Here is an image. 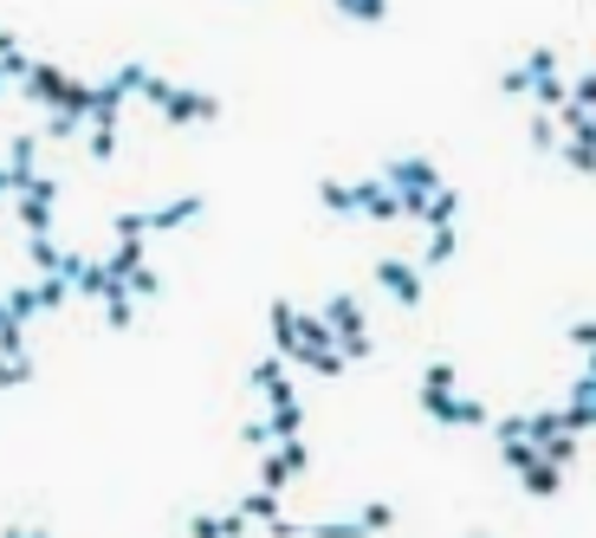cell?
I'll return each instance as SVG.
<instances>
[{"label":"cell","instance_id":"cell-1","mask_svg":"<svg viewBox=\"0 0 596 538\" xmlns=\"http://www.w3.org/2000/svg\"><path fill=\"white\" fill-rule=\"evenodd\" d=\"M383 182L403 195V221H415L428 208V195L441 189V169H435V156H389L383 162Z\"/></svg>","mask_w":596,"mask_h":538},{"label":"cell","instance_id":"cell-2","mask_svg":"<svg viewBox=\"0 0 596 538\" xmlns=\"http://www.w3.org/2000/svg\"><path fill=\"white\" fill-rule=\"evenodd\" d=\"M156 111L169 117V123H215L221 117V98H208V91H188V84H169V78L156 72L149 78V91H143Z\"/></svg>","mask_w":596,"mask_h":538},{"label":"cell","instance_id":"cell-3","mask_svg":"<svg viewBox=\"0 0 596 538\" xmlns=\"http://www.w3.org/2000/svg\"><path fill=\"white\" fill-rule=\"evenodd\" d=\"M325 325H331L337 350H344L350 363H364V357L376 350V338H370V318H364V306H357L350 292H331V299H325Z\"/></svg>","mask_w":596,"mask_h":538},{"label":"cell","instance_id":"cell-4","mask_svg":"<svg viewBox=\"0 0 596 538\" xmlns=\"http://www.w3.org/2000/svg\"><path fill=\"white\" fill-rule=\"evenodd\" d=\"M558 130H564V162L577 176H596V111L584 104H564L558 111Z\"/></svg>","mask_w":596,"mask_h":538},{"label":"cell","instance_id":"cell-5","mask_svg":"<svg viewBox=\"0 0 596 538\" xmlns=\"http://www.w3.org/2000/svg\"><path fill=\"white\" fill-rule=\"evenodd\" d=\"M421 409H428V422L441 428H493L480 396H460V389H421Z\"/></svg>","mask_w":596,"mask_h":538},{"label":"cell","instance_id":"cell-6","mask_svg":"<svg viewBox=\"0 0 596 538\" xmlns=\"http://www.w3.org/2000/svg\"><path fill=\"white\" fill-rule=\"evenodd\" d=\"M305 467H311V448H305V435H298V441H272V448L260 455V487L286 494L292 480H305Z\"/></svg>","mask_w":596,"mask_h":538},{"label":"cell","instance_id":"cell-7","mask_svg":"<svg viewBox=\"0 0 596 538\" xmlns=\"http://www.w3.org/2000/svg\"><path fill=\"white\" fill-rule=\"evenodd\" d=\"M52 201H59V182H52V176H33L27 189L13 195L20 228H27V233H46V228H52Z\"/></svg>","mask_w":596,"mask_h":538},{"label":"cell","instance_id":"cell-8","mask_svg":"<svg viewBox=\"0 0 596 538\" xmlns=\"http://www.w3.org/2000/svg\"><path fill=\"white\" fill-rule=\"evenodd\" d=\"M78 78H66V66H52V59H33V72L20 78V91L33 98V104H46V111H59L66 98H72Z\"/></svg>","mask_w":596,"mask_h":538},{"label":"cell","instance_id":"cell-9","mask_svg":"<svg viewBox=\"0 0 596 538\" xmlns=\"http://www.w3.org/2000/svg\"><path fill=\"white\" fill-rule=\"evenodd\" d=\"M376 286H383L403 311L421 306V267H415V260H376Z\"/></svg>","mask_w":596,"mask_h":538},{"label":"cell","instance_id":"cell-10","mask_svg":"<svg viewBox=\"0 0 596 538\" xmlns=\"http://www.w3.org/2000/svg\"><path fill=\"white\" fill-rule=\"evenodd\" d=\"M350 189H357V215H364V221H383V228L403 221V195L389 189L383 176H364V182H350Z\"/></svg>","mask_w":596,"mask_h":538},{"label":"cell","instance_id":"cell-11","mask_svg":"<svg viewBox=\"0 0 596 538\" xmlns=\"http://www.w3.org/2000/svg\"><path fill=\"white\" fill-rule=\"evenodd\" d=\"M201 195H176V201H162V208H143L149 215V233H176V228H188V221H201Z\"/></svg>","mask_w":596,"mask_h":538},{"label":"cell","instance_id":"cell-12","mask_svg":"<svg viewBox=\"0 0 596 538\" xmlns=\"http://www.w3.org/2000/svg\"><path fill=\"white\" fill-rule=\"evenodd\" d=\"M564 428H570V435L596 428V377H577V383H570V396H564Z\"/></svg>","mask_w":596,"mask_h":538},{"label":"cell","instance_id":"cell-13","mask_svg":"<svg viewBox=\"0 0 596 538\" xmlns=\"http://www.w3.org/2000/svg\"><path fill=\"white\" fill-rule=\"evenodd\" d=\"M266 325H272V350L292 363V350H298V311L286 306V299H272V306H266Z\"/></svg>","mask_w":596,"mask_h":538},{"label":"cell","instance_id":"cell-14","mask_svg":"<svg viewBox=\"0 0 596 538\" xmlns=\"http://www.w3.org/2000/svg\"><path fill=\"white\" fill-rule=\"evenodd\" d=\"M298 538H370L364 512H344V519H298Z\"/></svg>","mask_w":596,"mask_h":538},{"label":"cell","instance_id":"cell-15","mask_svg":"<svg viewBox=\"0 0 596 538\" xmlns=\"http://www.w3.org/2000/svg\"><path fill=\"white\" fill-rule=\"evenodd\" d=\"M7 169H13V182L27 189V182L39 176V137H13V143H7ZM20 189H13V195H20Z\"/></svg>","mask_w":596,"mask_h":538},{"label":"cell","instance_id":"cell-16","mask_svg":"<svg viewBox=\"0 0 596 538\" xmlns=\"http://www.w3.org/2000/svg\"><path fill=\"white\" fill-rule=\"evenodd\" d=\"M519 487L532 494V500H558V494H564V467H552V461L525 467V474H519Z\"/></svg>","mask_w":596,"mask_h":538},{"label":"cell","instance_id":"cell-17","mask_svg":"<svg viewBox=\"0 0 596 538\" xmlns=\"http://www.w3.org/2000/svg\"><path fill=\"white\" fill-rule=\"evenodd\" d=\"M454 215H460V189H435L428 195V208H421V215H415V221H421V228H454Z\"/></svg>","mask_w":596,"mask_h":538},{"label":"cell","instance_id":"cell-18","mask_svg":"<svg viewBox=\"0 0 596 538\" xmlns=\"http://www.w3.org/2000/svg\"><path fill=\"white\" fill-rule=\"evenodd\" d=\"M105 272H111V286H130V272H143V240H117Z\"/></svg>","mask_w":596,"mask_h":538},{"label":"cell","instance_id":"cell-19","mask_svg":"<svg viewBox=\"0 0 596 538\" xmlns=\"http://www.w3.org/2000/svg\"><path fill=\"white\" fill-rule=\"evenodd\" d=\"M454 253H460V233H454V228H428V247H421L415 267H454Z\"/></svg>","mask_w":596,"mask_h":538},{"label":"cell","instance_id":"cell-20","mask_svg":"<svg viewBox=\"0 0 596 538\" xmlns=\"http://www.w3.org/2000/svg\"><path fill=\"white\" fill-rule=\"evenodd\" d=\"M123 117V91H117V78H105V84H91V123H111Z\"/></svg>","mask_w":596,"mask_h":538},{"label":"cell","instance_id":"cell-21","mask_svg":"<svg viewBox=\"0 0 596 538\" xmlns=\"http://www.w3.org/2000/svg\"><path fill=\"white\" fill-rule=\"evenodd\" d=\"M27 260H33V272H59L66 267V247L52 233H27Z\"/></svg>","mask_w":596,"mask_h":538},{"label":"cell","instance_id":"cell-22","mask_svg":"<svg viewBox=\"0 0 596 538\" xmlns=\"http://www.w3.org/2000/svg\"><path fill=\"white\" fill-rule=\"evenodd\" d=\"M318 201L331 208L337 221H350V215H357V189H350V182H337V176H325V182H318Z\"/></svg>","mask_w":596,"mask_h":538},{"label":"cell","instance_id":"cell-23","mask_svg":"<svg viewBox=\"0 0 596 538\" xmlns=\"http://www.w3.org/2000/svg\"><path fill=\"white\" fill-rule=\"evenodd\" d=\"M0 72L13 78V84H20V78L33 72V52H27V46H20L13 33H0Z\"/></svg>","mask_w":596,"mask_h":538},{"label":"cell","instance_id":"cell-24","mask_svg":"<svg viewBox=\"0 0 596 538\" xmlns=\"http://www.w3.org/2000/svg\"><path fill=\"white\" fill-rule=\"evenodd\" d=\"M499 461H506V474L519 480L525 467H538V461H545V455H538V448H532V441H525V435H519V441H499Z\"/></svg>","mask_w":596,"mask_h":538},{"label":"cell","instance_id":"cell-25","mask_svg":"<svg viewBox=\"0 0 596 538\" xmlns=\"http://www.w3.org/2000/svg\"><path fill=\"white\" fill-rule=\"evenodd\" d=\"M525 143H532V156H552V150H558V117L538 111V117H532V130H525Z\"/></svg>","mask_w":596,"mask_h":538},{"label":"cell","instance_id":"cell-26","mask_svg":"<svg viewBox=\"0 0 596 538\" xmlns=\"http://www.w3.org/2000/svg\"><path fill=\"white\" fill-rule=\"evenodd\" d=\"M7 311H13L20 325H33L39 311H46V299H39V279H33V286H13V292H7Z\"/></svg>","mask_w":596,"mask_h":538},{"label":"cell","instance_id":"cell-27","mask_svg":"<svg viewBox=\"0 0 596 538\" xmlns=\"http://www.w3.org/2000/svg\"><path fill=\"white\" fill-rule=\"evenodd\" d=\"M240 512H247L254 526H272V519H279V494H272V487H254V494L240 500Z\"/></svg>","mask_w":596,"mask_h":538},{"label":"cell","instance_id":"cell-28","mask_svg":"<svg viewBox=\"0 0 596 538\" xmlns=\"http://www.w3.org/2000/svg\"><path fill=\"white\" fill-rule=\"evenodd\" d=\"M105 325H111V331H130V325H137V299H130L123 286L105 299Z\"/></svg>","mask_w":596,"mask_h":538},{"label":"cell","instance_id":"cell-29","mask_svg":"<svg viewBox=\"0 0 596 538\" xmlns=\"http://www.w3.org/2000/svg\"><path fill=\"white\" fill-rule=\"evenodd\" d=\"M117 91H123V98H143V91H149V78H156V72H149V66H137V59H123V66H117Z\"/></svg>","mask_w":596,"mask_h":538},{"label":"cell","instance_id":"cell-30","mask_svg":"<svg viewBox=\"0 0 596 538\" xmlns=\"http://www.w3.org/2000/svg\"><path fill=\"white\" fill-rule=\"evenodd\" d=\"M247 383L260 389H272V383H286V357H279V350H272V357H260V363H254V370H247Z\"/></svg>","mask_w":596,"mask_h":538},{"label":"cell","instance_id":"cell-31","mask_svg":"<svg viewBox=\"0 0 596 538\" xmlns=\"http://www.w3.org/2000/svg\"><path fill=\"white\" fill-rule=\"evenodd\" d=\"M337 13H344V20H364V27H376V20H389V0H337Z\"/></svg>","mask_w":596,"mask_h":538},{"label":"cell","instance_id":"cell-32","mask_svg":"<svg viewBox=\"0 0 596 538\" xmlns=\"http://www.w3.org/2000/svg\"><path fill=\"white\" fill-rule=\"evenodd\" d=\"M538 455H545L552 467H570V461H577V435L564 428V435H552V441H538Z\"/></svg>","mask_w":596,"mask_h":538},{"label":"cell","instance_id":"cell-33","mask_svg":"<svg viewBox=\"0 0 596 538\" xmlns=\"http://www.w3.org/2000/svg\"><path fill=\"white\" fill-rule=\"evenodd\" d=\"M33 383V357H0V389H27Z\"/></svg>","mask_w":596,"mask_h":538},{"label":"cell","instance_id":"cell-34","mask_svg":"<svg viewBox=\"0 0 596 538\" xmlns=\"http://www.w3.org/2000/svg\"><path fill=\"white\" fill-rule=\"evenodd\" d=\"M525 72H532V84H538V78H558V52H552V46H532V52H525Z\"/></svg>","mask_w":596,"mask_h":538},{"label":"cell","instance_id":"cell-35","mask_svg":"<svg viewBox=\"0 0 596 538\" xmlns=\"http://www.w3.org/2000/svg\"><path fill=\"white\" fill-rule=\"evenodd\" d=\"M85 130H91V162H111V156H117V130H111V123H85Z\"/></svg>","mask_w":596,"mask_h":538},{"label":"cell","instance_id":"cell-36","mask_svg":"<svg viewBox=\"0 0 596 538\" xmlns=\"http://www.w3.org/2000/svg\"><path fill=\"white\" fill-rule=\"evenodd\" d=\"M240 441H247L254 455H266V448H272V428H266V416H247V422H240Z\"/></svg>","mask_w":596,"mask_h":538},{"label":"cell","instance_id":"cell-37","mask_svg":"<svg viewBox=\"0 0 596 538\" xmlns=\"http://www.w3.org/2000/svg\"><path fill=\"white\" fill-rule=\"evenodd\" d=\"M499 91H506V98H532V72H525V59L499 72Z\"/></svg>","mask_w":596,"mask_h":538},{"label":"cell","instance_id":"cell-38","mask_svg":"<svg viewBox=\"0 0 596 538\" xmlns=\"http://www.w3.org/2000/svg\"><path fill=\"white\" fill-rule=\"evenodd\" d=\"M188 532H195V538H227V512H195Z\"/></svg>","mask_w":596,"mask_h":538},{"label":"cell","instance_id":"cell-39","mask_svg":"<svg viewBox=\"0 0 596 538\" xmlns=\"http://www.w3.org/2000/svg\"><path fill=\"white\" fill-rule=\"evenodd\" d=\"M364 526H370V538L389 532V526H396V506H389V500H370V506H364Z\"/></svg>","mask_w":596,"mask_h":538},{"label":"cell","instance_id":"cell-40","mask_svg":"<svg viewBox=\"0 0 596 538\" xmlns=\"http://www.w3.org/2000/svg\"><path fill=\"white\" fill-rule=\"evenodd\" d=\"M570 104H584V111H596V72L570 78Z\"/></svg>","mask_w":596,"mask_h":538},{"label":"cell","instance_id":"cell-41","mask_svg":"<svg viewBox=\"0 0 596 538\" xmlns=\"http://www.w3.org/2000/svg\"><path fill=\"white\" fill-rule=\"evenodd\" d=\"M454 377H460L454 363H428V370H421V389H454Z\"/></svg>","mask_w":596,"mask_h":538},{"label":"cell","instance_id":"cell-42","mask_svg":"<svg viewBox=\"0 0 596 538\" xmlns=\"http://www.w3.org/2000/svg\"><path fill=\"white\" fill-rule=\"evenodd\" d=\"M564 338H570V345H577V350H590V345H596V318H577V325L564 331Z\"/></svg>","mask_w":596,"mask_h":538},{"label":"cell","instance_id":"cell-43","mask_svg":"<svg viewBox=\"0 0 596 538\" xmlns=\"http://www.w3.org/2000/svg\"><path fill=\"white\" fill-rule=\"evenodd\" d=\"M20 189V182H13V169H7V162H0V195H13Z\"/></svg>","mask_w":596,"mask_h":538},{"label":"cell","instance_id":"cell-44","mask_svg":"<svg viewBox=\"0 0 596 538\" xmlns=\"http://www.w3.org/2000/svg\"><path fill=\"white\" fill-rule=\"evenodd\" d=\"M577 377H596V345L584 350V370H577Z\"/></svg>","mask_w":596,"mask_h":538},{"label":"cell","instance_id":"cell-45","mask_svg":"<svg viewBox=\"0 0 596 538\" xmlns=\"http://www.w3.org/2000/svg\"><path fill=\"white\" fill-rule=\"evenodd\" d=\"M20 538H52V532H46V526H20Z\"/></svg>","mask_w":596,"mask_h":538},{"label":"cell","instance_id":"cell-46","mask_svg":"<svg viewBox=\"0 0 596 538\" xmlns=\"http://www.w3.org/2000/svg\"><path fill=\"white\" fill-rule=\"evenodd\" d=\"M7 318H13V311H7V299H0V331H7Z\"/></svg>","mask_w":596,"mask_h":538},{"label":"cell","instance_id":"cell-47","mask_svg":"<svg viewBox=\"0 0 596 538\" xmlns=\"http://www.w3.org/2000/svg\"><path fill=\"white\" fill-rule=\"evenodd\" d=\"M7 84H13V78H7V72H0V91H7Z\"/></svg>","mask_w":596,"mask_h":538},{"label":"cell","instance_id":"cell-48","mask_svg":"<svg viewBox=\"0 0 596 538\" xmlns=\"http://www.w3.org/2000/svg\"><path fill=\"white\" fill-rule=\"evenodd\" d=\"M474 538H486V532H474Z\"/></svg>","mask_w":596,"mask_h":538},{"label":"cell","instance_id":"cell-49","mask_svg":"<svg viewBox=\"0 0 596 538\" xmlns=\"http://www.w3.org/2000/svg\"><path fill=\"white\" fill-rule=\"evenodd\" d=\"M590 7H596V0H590Z\"/></svg>","mask_w":596,"mask_h":538}]
</instances>
